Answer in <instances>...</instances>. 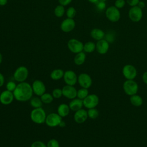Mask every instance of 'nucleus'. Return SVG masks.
<instances>
[{"label": "nucleus", "mask_w": 147, "mask_h": 147, "mask_svg": "<svg viewBox=\"0 0 147 147\" xmlns=\"http://www.w3.org/2000/svg\"><path fill=\"white\" fill-rule=\"evenodd\" d=\"M13 92L15 99L18 102L28 101L33 94L32 85L26 82L19 83Z\"/></svg>", "instance_id": "1"}, {"label": "nucleus", "mask_w": 147, "mask_h": 147, "mask_svg": "<svg viewBox=\"0 0 147 147\" xmlns=\"http://www.w3.org/2000/svg\"><path fill=\"white\" fill-rule=\"evenodd\" d=\"M46 117V113L42 107L34 108L30 114V118L32 121L36 124L40 125L45 123Z\"/></svg>", "instance_id": "2"}, {"label": "nucleus", "mask_w": 147, "mask_h": 147, "mask_svg": "<svg viewBox=\"0 0 147 147\" xmlns=\"http://www.w3.org/2000/svg\"><path fill=\"white\" fill-rule=\"evenodd\" d=\"M105 16L107 19L111 22H117L121 18V12L119 9L114 5L110 6L106 9Z\"/></svg>", "instance_id": "3"}, {"label": "nucleus", "mask_w": 147, "mask_h": 147, "mask_svg": "<svg viewBox=\"0 0 147 147\" xmlns=\"http://www.w3.org/2000/svg\"><path fill=\"white\" fill-rule=\"evenodd\" d=\"M29 75V71L27 67L21 65L16 68L13 73L14 79L19 83L25 82Z\"/></svg>", "instance_id": "4"}, {"label": "nucleus", "mask_w": 147, "mask_h": 147, "mask_svg": "<svg viewBox=\"0 0 147 147\" xmlns=\"http://www.w3.org/2000/svg\"><path fill=\"white\" fill-rule=\"evenodd\" d=\"M123 89L126 95L131 96L137 94L138 86L134 80H126L123 84Z\"/></svg>", "instance_id": "5"}, {"label": "nucleus", "mask_w": 147, "mask_h": 147, "mask_svg": "<svg viewBox=\"0 0 147 147\" xmlns=\"http://www.w3.org/2000/svg\"><path fill=\"white\" fill-rule=\"evenodd\" d=\"M128 16L129 19L133 22H138L143 17L142 9L138 6L131 7L128 11Z\"/></svg>", "instance_id": "6"}, {"label": "nucleus", "mask_w": 147, "mask_h": 147, "mask_svg": "<svg viewBox=\"0 0 147 147\" xmlns=\"http://www.w3.org/2000/svg\"><path fill=\"white\" fill-rule=\"evenodd\" d=\"M61 121L62 117L57 113H51L47 115L45 123L50 127H55L59 125Z\"/></svg>", "instance_id": "7"}, {"label": "nucleus", "mask_w": 147, "mask_h": 147, "mask_svg": "<svg viewBox=\"0 0 147 147\" xmlns=\"http://www.w3.org/2000/svg\"><path fill=\"white\" fill-rule=\"evenodd\" d=\"M99 97L95 94H88L83 100V106L87 109L95 108L99 104Z\"/></svg>", "instance_id": "8"}, {"label": "nucleus", "mask_w": 147, "mask_h": 147, "mask_svg": "<svg viewBox=\"0 0 147 147\" xmlns=\"http://www.w3.org/2000/svg\"><path fill=\"white\" fill-rule=\"evenodd\" d=\"M83 46L84 44L82 41L75 38H71L67 42L68 49L75 54L83 51Z\"/></svg>", "instance_id": "9"}, {"label": "nucleus", "mask_w": 147, "mask_h": 147, "mask_svg": "<svg viewBox=\"0 0 147 147\" xmlns=\"http://www.w3.org/2000/svg\"><path fill=\"white\" fill-rule=\"evenodd\" d=\"M122 74L127 80H134L137 75L136 67L131 64H126L122 68Z\"/></svg>", "instance_id": "10"}, {"label": "nucleus", "mask_w": 147, "mask_h": 147, "mask_svg": "<svg viewBox=\"0 0 147 147\" xmlns=\"http://www.w3.org/2000/svg\"><path fill=\"white\" fill-rule=\"evenodd\" d=\"M32 88L33 94L38 96H41L46 92V87L44 82L38 79L33 81L32 84Z\"/></svg>", "instance_id": "11"}, {"label": "nucleus", "mask_w": 147, "mask_h": 147, "mask_svg": "<svg viewBox=\"0 0 147 147\" xmlns=\"http://www.w3.org/2000/svg\"><path fill=\"white\" fill-rule=\"evenodd\" d=\"M78 83L81 87L88 88L92 84V80L88 74L81 73L78 76Z\"/></svg>", "instance_id": "12"}, {"label": "nucleus", "mask_w": 147, "mask_h": 147, "mask_svg": "<svg viewBox=\"0 0 147 147\" xmlns=\"http://www.w3.org/2000/svg\"><path fill=\"white\" fill-rule=\"evenodd\" d=\"M63 78L67 85L75 86L78 82V75L72 70L65 71Z\"/></svg>", "instance_id": "13"}, {"label": "nucleus", "mask_w": 147, "mask_h": 147, "mask_svg": "<svg viewBox=\"0 0 147 147\" xmlns=\"http://www.w3.org/2000/svg\"><path fill=\"white\" fill-rule=\"evenodd\" d=\"M14 99L13 92L7 90L1 92L0 94V103L3 105L11 104Z\"/></svg>", "instance_id": "14"}, {"label": "nucleus", "mask_w": 147, "mask_h": 147, "mask_svg": "<svg viewBox=\"0 0 147 147\" xmlns=\"http://www.w3.org/2000/svg\"><path fill=\"white\" fill-rule=\"evenodd\" d=\"M63 96L68 99H73L77 96V90L74 86L65 85L62 88Z\"/></svg>", "instance_id": "15"}, {"label": "nucleus", "mask_w": 147, "mask_h": 147, "mask_svg": "<svg viewBox=\"0 0 147 147\" xmlns=\"http://www.w3.org/2000/svg\"><path fill=\"white\" fill-rule=\"evenodd\" d=\"M76 26V23L73 18H67L64 20L60 24V29L65 33L71 32L74 29Z\"/></svg>", "instance_id": "16"}, {"label": "nucleus", "mask_w": 147, "mask_h": 147, "mask_svg": "<svg viewBox=\"0 0 147 147\" xmlns=\"http://www.w3.org/2000/svg\"><path fill=\"white\" fill-rule=\"evenodd\" d=\"M110 48V43L105 38L97 41L96 43V51L100 55L107 53Z\"/></svg>", "instance_id": "17"}, {"label": "nucleus", "mask_w": 147, "mask_h": 147, "mask_svg": "<svg viewBox=\"0 0 147 147\" xmlns=\"http://www.w3.org/2000/svg\"><path fill=\"white\" fill-rule=\"evenodd\" d=\"M87 111L84 109H81L75 112L74 115V119L77 123H83L88 118Z\"/></svg>", "instance_id": "18"}, {"label": "nucleus", "mask_w": 147, "mask_h": 147, "mask_svg": "<svg viewBox=\"0 0 147 147\" xmlns=\"http://www.w3.org/2000/svg\"><path fill=\"white\" fill-rule=\"evenodd\" d=\"M68 105L70 108V110L75 112L82 109V107H83V100L76 97L73 99H71Z\"/></svg>", "instance_id": "19"}, {"label": "nucleus", "mask_w": 147, "mask_h": 147, "mask_svg": "<svg viewBox=\"0 0 147 147\" xmlns=\"http://www.w3.org/2000/svg\"><path fill=\"white\" fill-rule=\"evenodd\" d=\"M105 32L99 28H94L90 32L91 37L96 41L105 38Z\"/></svg>", "instance_id": "20"}, {"label": "nucleus", "mask_w": 147, "mask_h": 147, "mask_svg": "<svg viewBox=\"0 0 147 147\" xmlns=\"http://www.w3.org/2000/svg\"><path fill=\"white\" fill-rule=\"evenodd\" d=\"M70 110H71L69 107V105L63 103L59 105L57 109V113L60 116H61L63 118L67 116L69 114Z\"/></svg>", "instance_id": "21"}, {"label": "nucleus", "mask_w": 147, "mask_h": 147, "mask_svg": "<svg viewBox=\"0 0 147 147\" xmlns=\"http://www.w3.org/2000/svg\"><path fill=\"white\" fill-rule=\"evenodd\" d=\"M86 53L82 51L81 52H79L76 54L74 59V61L76 65H81L83 64H84V63L86 61Z\"/></svg>", "instance_id": "22"}, {"label": "nucleus", "mask_w": 147, "mask_h": 147, "mask_svg": "<svg viewBox=\"0 0 147 147\" xmlns=\"http://www.w3.org/2000/svg\"><path fill=\"white\" fill-rule=\"evenodd\" d=\"M64 71L60 68L53 69L50 74L51 78L53 80H59L63 78Z\"/></svg>", "instance_id": "23"}, {"label": "nucleus", "mask_w": 147, "mask_h": 147, "mask_svg": "<svg viewBox=\"0 0 147 147\" xmlns=\"http://www.w3.org/2000/svg\"><path fill=\"white\" fill-rule=\"evenodd\" d=\"M130 101L131 104L136 107L141 106L143 103L142 98L140 95L137 94L130 96Z\"/></svg>", "instance_id": "24"}, {"label": "nucleus", "mask_w": 147, "mask_h": 147, "mask_svg": "<svg viewBox=\"0 0 147 147\" xmlns=\"http://www.w3.org/2000/svg\"><path fill=\"white\" fill-rule=\"evenodd\" d=\"M30 106L34 108H38L41 107L42 105V102L40 96H34L32 97V98L29 100Z\"/></svg>", "instance_id": "25"}, {"label": "nucleus", "mask_w": 147, "mask_h": 147, "mask_svg": "<svg viewBox=\"0 0 147 147\" xmlns=\"http://www.w3.org/2000/svg\"><path fill=\"white\" fill-rule=\"evenodd\" d=\"M96 50V44L92 41H87L84 44L83 51L86 53H92Z\"/></svg>", "instance_id": "26"}, {"label": "nucleus", "mask_w": 147, "mask_h": 147, "mask_svg": "<svg viewBox=\"0 0 147 147\" xmlns=\"http://www.w3.org/2000/svg\"><path fill=\"white\" fill-rule=\"evenodd\" d=\"M42 103L44 104H50L51 103L53 100V97L52 95V94L45 92L41 96H40Z\"/></svg>", "instance_id": "27"}, {"label": "nucleus", "mask_w": 147, "mask_h": 147, "mask_svg": "<svg viewBox=\"0 0 147 147\" xmlns=\"http://www.w3.org/2000/svg\"><path fill=\"white\" fill-rule=\"evenodd\" d=\"M89 94V92L88 88H81L79 90H77V98L83 100Z\"/></svg>", "instance_id": "28"}, {"label": "nucleus", "mask_w": 147, "mask_h": 147, "mask_svg": "<svg viewBox=\"0 0 147 147\" xmlns=\"http://www.w3.org/2000/svg\"><path fill=\"white\" fill-rule=\"evenodd\" d=\"M65 13L64 6L59 5L56 6L54 9V14L57 17H61Z\"/></svg>", "instance_id": "29"}, {"label": "nucleus", "mask_w": 147, "mask_h": 147, "mask_svg": "<svg viewBox=\"0 0 147 147\" xmlns=\"http://www.w3.org/2000/svg\"><path fill=\"white\" fill-rule=\"evenodd\" d=\"M87 114H88V118L94 119L98 117L99 113V111L96 109L92 108V109H88Z\"/></svg>", "instance_id": "30"}, {"label": "nucleus", "mask_w": 147, "mask_h": 147, "mask_svg": "<svg viewBox=\"0 0 147 147\" xmlns=\"http://www.w3.org/2000/svg\"><path fill=\"white\" fill-rule=\"evenodd\" d=\"M52 95L53 97L55 99H59L63 96L62 89L60 88H56L53 90L52 92Z\"/></svg>", "instance_id": "31"}, {"label": "nucleus", "mask_w": 147, "mask_h": 147, "mask_svg": "<svg viewBox=\"0 0 147 147\" xmlns=\"http://www.w3.org/2000/svg\"><path fill=\"white\" fill-rule=\"evenodd\" d=\"M76 11L75 8L72 6L68 7L66 11L67 17V18H74L75 16H76Z\"/></svg>", "instance_id": "32"}, {"label": "nucleus", "mask_w": 147, "mask_h": 147, "mask_svg": "<svg viewBox=\"0 0 147 147\" xmlns=\"http://www.w3.org/2000/svg\"><path fill=\"white\" fill-rule=\"evenodd\" d=\"M47 147H60V144L56 139L52 138L48 141Z\"/></svg>", "instance_id": "33"}, {"label": "nucleus", "mask_w": 147, "mask_h": 147, "mask_svg": "<svg viewBox=\"0 0 147 147\" xmlns=\"http://www.w3.org/2000/svg\"><path fill=\"white\" fill-rule=\"evenodd\" d=\"M16 83L13 81H9L6 85V90L11 92H13L17 87Z\"/></svg>", "instance_id": "34"}, {"label": "nucleus", "mask_w": 147, "mask_h": 147, "mask_svg": "<svg viewBox=\"0 0 147 147\" xmlns=\"http://www.w3.org/2000/svg\"><path fill=\"white\" fill-rule=\"evenodd\" d=\"M126 3V0H115L114 6L118 9H121L125 6Z\"/></svg>", "instance_id": "35"}, {"label": "nucleus", "mask_w": 147, "mask_h": 147, "mask_svg": "<svg viewBox=\"0 0 147 147\" xmlns=\"http://www.w3.org/2000/svg\"><path fill=\"white\" fill-rule=\"evenodd\" d=\"M30 147H47V144L41 141H35L30 145Z\"/></svg>", "instance_id": "36"}, {"label": "nucleus", "mask_w": 147, "mask_h": 147, "mask_svg": "<svg viewBox=\"0 0 147 147\" xmlns=\"http://www.w3.org/2000/svg\"><path fill=\"white\" fill-rule=\"evenodd\" d=\"M96 6L97 9L99 10H103L106 9V2H102V1H98L96 3Z\"/></svg>", "instance_id": "37"}, {"label": "nucleus", "mask_w": 147, "mask_h": 147, "mask_svg": "<svg viewBox=\"0 0 147 147\" xmlns=\"http://www.w3.org/2000/svg\"><path fill=\"white\" fill-rule=\"evenodd\" d=\"M105 39L109 43L110 42L111 43L115 40V37H114V36L113 34H111V33H107V34H105Z\"/></svg>", "instance_id": "38"}, {"label": "nucleus", "mask_w": 147, "mask_h": 147, "mask_svg": "<svg viewBox=\"0 0 147 147\" xmlns=\"http://www.w3.org/2000/svg\"><path fill=\"white\" fill-rule=\"evenodd\" d=\"M140 0H126V3H127L130 6L133 7L137 6L139 1Z\"/></svg>", "instance_id": "39"}, {"label": "nucleus", "mask_w": 147, "mask_h": 147, "mask_svg": "<svg viewBox=\"0 0 147 147\" xmlns=\"http://www.w3.org/2000/svg\"><path fill=\"white\" fill-rule=\"evenodd\" d=\"M58 1L60 5L65 6L69 5L72 1V0H58Z\"/></svg>", "instance_id": "40"}, {"label": "nucleus", "mask_w": 147, "mask_h": 147, "mask_svg": "<svg viewBox=\"0 0 147 147\" xmlns=\"http://www.w3.org/2000/svg\"><path fill=\"white\" fill-rule=\"evenodd\" d=\"M5 83V77L0 72V87H2Z\"/></svg>", "instance_id": "41"}, {"label": "nucleus", "mask_w": 147, "mask_h": 147, "mask_svg": "<svg viewBox=\"0 0 147 147\" xmlns=\"http://www.w3.org/2000/svg\"><path fill=\"white\" fill-rule=\"evenodd\" d=\"M137 6L141 9H143L145 7V2L142 1H140Z\"/></svg>", "instance_id": "42"}, {"label": "nucleus", "mask_w": 147, "mask_h": 147, "mask_svg": "<svg viewBox=\"0 0 147 147\" xmlns=\"http://www.w3.org/2000/svg\"><path fill=\"white\" fill-rule=\"evenodd\" d=\"M142 80L143 82L147 84V71L145 72L144 73V74L142 75Z\"/></svg>", "instance_id": "43"}, {"label": "nucleus", "mask_w": 147, "mask_h": 147, "mask_svg": "<svg viewBox=\"0 0 147 147\" xmlns=\"http://www.w3.org/2000/svg\"><path fill=\"white\" fill-rule=\"evenodd\" d=\"M7 3V0H0V6H5Z\"/></svg>", "instance_id": "44"}, {"label": "nucleus", "mask_w": 147, "mask_h": 147, "mask_svg": "<svg viewBox=\"0 0 147 147\" xmlns=\"http://www.w3.org/2000/svg\"><path fill=\"white\" fill-rule=\"evenodd\" d=\"M65 125H66L65 122L62 120V121H61V122H60V123L59 124V126L61 127H65Z\"/></svg>", "instance_id": "45"}, {"label": "nucleus", "mask_w": 147, "mask_h": 147, "mask_svg": "<svg viewBox=\"0 0 147 147\" xmlns=\"http://www.w3.org/2000/svg\"><path fill=\"white\" fill-rule=\"evenodd\" d=\"M88 1L92 3H96L98 1V0H88Z\"/></svg>", "instance_id": "46"}, {"label": "nucleus", "mask_w": 147, "mask_h": 147, "mask_svg": "<svg viewBox=\"0 0 147 147\" xmlns=\"http://www.w3.org/2000/svg\"><path fill=\"white\" fill-rule=\"evenodd\" d=\"M2 60H3L2 55V54H1V53L0 52V64L2 63Z\"/></svg>", "instance_id": "47"}, {"label": "nucleus", "mask_w": 147, "mask_h": 147, "mask_svg": "<svg viewBox=\"0 0 147 147\" xmlns=\"http://www.w3.org/2000/svg\"><path fill=\"white\" fill-rule=\"evenodd\" d=\"M107 0H98V1H102V2H106V1H107Z\"/></svg>", "instance_id": "48"}, {"label": "nucleus", "mask_w": 147, "mask_h": 147, "mask_svg": "<svg viewBox=\"0 0 147 147\" xmlns=\"http://www.w3.org/2000/svg\"><path fill=\"white\" fill-rule=\"evenodd\" d=\"M1 90H0V94H1Z\"/></svg>", "instance_id": "49"}, {"label": "nucleus", "mask_w": 147, "mask_h": 147, "mask_svg": "<svg viewBox=\"0 0 147 147\" xmlns=\"http://www.w3.org/2000/svg\"><path fill=\"white\" fill-rule=\"evenodd\" d=\"M146 30H147V26H146Z\"/></svg>", "instance_id": "50"}]
</instances>
